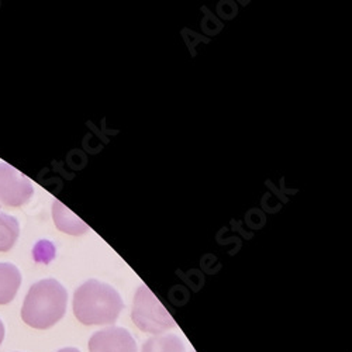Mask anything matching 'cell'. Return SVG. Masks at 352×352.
<instances>
[{
    "label": "cell",
    "mask_w": 352,
    "mask_h": 352,
    "mask_svg": "<svg viewBox=\"0 0 352 352\" xmlns=\"http://www.w3.org/2000/svg\"><path fill=\"white\" fill-rule=\"evenodd\" d=\"M20 234V226L16 217L0 212V252L13 248Z\"/></svg>",
    "instance_id": "9c48e42d"
},
{
    "label": "cell",
    "mask_w": 352,
    "mask_h": 352,
    "mask_svg": "<svg viewBox=\"0 0 352 352\" xmlns=\"http://www.w3.org/2000/svg\"><path fill=\"white\" fill-rule=\"evenodd\" d=\"M131 318L141 331L157 336L176 327L168 310L145 285H141L135 293Z\"/></svg>",
    "instance_id": "3957f363"
},
{
    "label": "cell",
    "mask_w": 352,
    "mask_h": 352,
    "mask_svg": "<svg viewBox=\"0 0 352 352\" xmlns=\"http://www.w3.org/2000/svg\"><path fill=\"white\" fill-rule=\"evenodd\" d=\"M58 352H80V351L76 349V348H63V349H60Z\"/></svg>",
    "instance_id": "8fae6325"
},
{
    "label": "cell",
    "mask_w": 352,
    "mask_h": 352,
    "mask_svg": "<svg viewBox=\"0 0 352 352\" xmlns=\"http://www.w3.org/2000/svg\"><path fill=\"white\" fill-rule=\"evenodd\" d=\"M21 274L13 263H0V305H9L17 295Z\"/></svg>",
    "instance_id": "8992f818"
},
{
    "label": "cell",
    "mask_w": 352,
    "mask_h": 352,
    "mask_svg": "<svg viewBox=\"0 0 352 352\" xmlns=\"http://www.w3.org/2000/svg\"><path fill=\"white\" fill-rule=\"evenodd\" d=\"M124 305L110 285L91 279L80 285L74 295V314L85 326H111Z\"/></svg>",
    "instance_id": "6da1fadb"
},
{
    "label": "cell",
    "mask_w": 352,
    "mask_h": 352,
    "mask_svg": "<svg viewBox=\"0 0 352 352\" xmlns=\"http://www.w3.org/2000/svg\"><path fill=\"white\" fill-rule=\"evenodd\" d=\"M91 352H137V342L129 330L109 327L95 333L89 340Z\"/></svg>",
    "instance_id": "5b68a950"
},
{
    "label": "cell",
    "mask_w": 352,
    "mask_h": 352,
    "mask_svg": "<svg viewBox=\"0 0 352 352\" xmlns=\"http://www.w3.org/2000/svg\"><path fill=\"white\" fill-rule=\"evenodd\" d=\"M52 214L56 227L67 234L80 236V234H85L87 231V226L83 221H80V219L76 217L72 212H69L61 201H54Z\"/></svg>",
    "instance_id": "52a82bcc"
},
{
    "label": "cell",
    "mask_w": 352,
    "mask_h": 352,
    "mask_svg": "<svg viewBox=\"0 0 352 352\" xmlns=\"http://www.w3.org/2000/svg\"><path fill=\"white\" fill-rule=\"evenodd\" d=\"M3 340H5V324H3V321L0 320V345H2Z\"/></svg>",
    "instance_id": "30bf717a"
},
{
    "label": "cell",
    "mask_w": 352,
    "mask_h": 352,
    "mask_svg": "<svg viewBox=\"0 0 352 352\" xmlns=\"http://www.w3.org/2000/svg\"><path fill=\"white\" fill-rule=\"evenodd\" d=\"M33 193L30 179L9 164L0 162V204L19 208L30 200Z\"/></svg>",
    "instance_id": "277c9868"
},
{
    "label": "cell",
    "mask_w": 352,
    "mask_h": 352,
    "mask_svg": "<svg viewBox=\"0 0 352 352\" xmlns=\"http://www.w3.org/2000/svg\"><path fill=\"white\" fill-rule=\"evenodd\" d=\"M141 352H185V345L173 334H158L142 344Z\"/></svg>",
    "instance_id": "ba28073f"
},
{
    "label": "cell",
    "mask_w": 352,
    "mask_h": 352,
    "mask_svg": "<svg viewBox=\"0 0 352 352\" xmlns=\"http://www.w3.org/2000/svg\"><path fill=\"white\" fill-rule=\"evenodd\" d=\"M67 305V289L55 279H44L28 290L21 307V318L27 326L47 330L65 316Z\"/></svg>",
    "instance_id": "7a4b0ae2"
}]
</instances>
